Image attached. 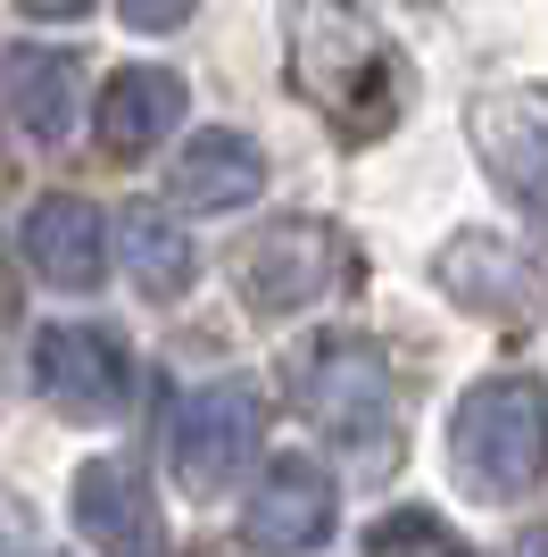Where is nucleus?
I'll use <instances>...</instances> for the list:
<instances>
[{
	"instance_id": "nucleus-6",
	"label": "nucleus",
	"mask_w": 548,
	"mask_h": 557,
	"mask_svg": "<svg viewBox=\"0 0 548 557\" xmlns=\"http://www.w3.org/2000/svg\"><path fill=\"white\" fill-rule=\"evenodd\" d=\"M333 508H341V491H333V466H316L308 449L266 466V483L258 499L241 508V541L258 557H308L333 541Z\"/></svg>"
},
{
	"instance_id": "nucleus-12",
	"label": "nucleus",
	"mask_w": 548,
	"mask_h": 557,
	"mask_svg": "<svg viewBox=\"0 0 548 557\" xmlns=\"http://www.w3.org/2000/svg\"><path fill=\"white\" fill-rule=\"evenodd\" d=\"M75 524L109 557H150L159 549V508L134 458H84L75 466Z\"/></svg>"
},
{
	"instance_id": "nucleus-10",
	"label": "nucleus",
	"mask_w": 548,
	"mask_h": 557,
	"mask_svg": "<svg viewBox=\"0 0 548 557\" xmlns=\"http://www.w3.org/2000/svg\"><path fill=\"white\" fill-rule=\"evenodd\" d=\"M17 250H25V267L42 283H59V292H100V275H109V225H100V209L75 200V191H42V200L25 209Z\"/></svg>"
},
{
	"instance_id": "nucleus-2",
	"label": "nucleus",
	"mask_w": 548,
	"mask_h": 557,
	"mask_svg": "<svg viewBox=\"0 0 548 557\" xmlns=\"http://www.w3.org/2000/svg\"><path fill=\"white\" fill-rule=\"evenodd\" d=\"M449 458L474 499H524L548 474V383L540 374H490L457 399Z\"/></svg>"
},
{
	"instance_id": "nucleus-7",
	"label": "nucleus",
	"mask_w": 548,
	"mask_h": 557,
	"mask_svg": "<svg viewBox=\"0 0 548 557\" xmlns=\"http://www.w3.org/2000/svg\"><path fill=\"white\" fill-rule=\"evenodd\" d=\"M465 134H474L490 184H499L524 216H540V225H548V109H540V100H524V92H474Z\"/></svg>"
},
{
	"instance_id": "nucleus-17",
	"label": "nucleus",
	"mask_w": 548,
	"mask_h": 557,
	"mask_svg": "<svg viewBox=\"0 0 548 557\" xmlns=\"http://www.w3.org/2000/svg\"><path fill=\"white\" fill-rule=\"evenodd\" d=\"M0 557H42V524L17 491H0Z\"/></svg>"
},
{
	"instance_id": "nucleus-11",
	"label": "nucleus",
	"mask_w": 548,
	"mask_h": 557,
	"mask_svg": "<svg viewBox=\"0 0 548 557\" xmlns=\"http://www.w3.org/2000/svg\"><path fill=\"white\" fill-rule=\"evenodd\" d=\"M166 191H175V209H191V216H233L266 191V150H258L250 134H233V125H208V134H191L175 150Z\"/></svg>"
},
{
	"instance_id": "nucleus-14",
	"label": "nucleus",
	"mask_w": 548,
	"mask_h": 557,
	"mask_svg": "<svg viewBox=\"0 0 548 557\" xmlns=\"http://www.w3.org/2000/svg\"><path fill=\"white\" fill-rule=\"evenodd\" d=\"M440 283H449L465 308H482V317H507V308L540 300V275H532L507 242H490V233H457L449 258H440Z\"/></svg>"
},
{
	"instance_id": "nucleus-13",
	"label": "nucleus",
	"mask_w": 548,
	"mask_h": 557,
	"mask_svg": "<svg viewBox=\"0 0 548 557\" xmlns=\"http://www.w3.org/2000/svg\"><path fill=\"white\" fill-rule=\"evenodd\" d=\"M175 116H183V75L175 67H116L109 84H100L91 125H100V150H109V159H150V150L175 134Z\"/></svg>"
},
{
	"instance_id": "nucleus-3",
	"label": "nucleus",
	"mask_w": 548,
	"mask_h": 557,
	"mask_svg": "<svg viewBox=\"0 0 548 557\" xmlns=\"http://www.w3.org/2000/svg\"><path fill=\"white\" fill-rule=\"evenodd\" d=\"M258 433H266V399H258L250 374H216V383H191L183 399H166V474H175L183 499H225L233 474L258 458Z\"/></svg>"
},
{
	"instance_id": "nucleus-20",
	"label": "nucleus",
	"mask_w": 548,
	"mask_h": 557,
	"mask_svg": "<svg viewBox=\"0 0 548 557\" xmlns=\"http://www.w3.org/2000/svg\"><path fill=\"white\" fill-rule=\"evenodd\" d=\"M515 557H548V524H540V533H524V541H515Z\"/></svg>"
},
{
	"instance_id": "nucleus-1",
	"label": "nucleus",
	"mask_w": 548,
	"mask_h": 557,
	"mask_svg": "<svg viewBox=\"0 0 548 557\" xmlns=\"http://www.w3.org/2000/svg\"><path fill=\"white\" fill-rule=\"evenodd\" d=\"M283 42H291V84L324 109L341 141H374L399 125L408 75L358 0H283Z\"/></svg>"
},
{
	"instance_id": "nucleus-19",
	"label": "nucleus",
	"mask_w": 548,
	"mask_h": 557,
	"mask_svg": "<svg viewBox=\"0 0 548 557\" xmlns=\"http://www.w3.org/2000/svg\"><path fill=\"white\" fill-rule=\"evenodd\" d=\"M17 9H25V17H84L91 0H17Z\"/></svg>"
},
{
	"instance_id": "nucleus-15",
	"label": "nucleus",
	"mask_w": 548,
	"mask_h": 557,
	"mask_svg": "<svg viewBox=\"0 0 548 557\" xmlns=\"http://www.w3.org/2000/svg\"><path fill=\"white\" fill-rule=\"evenodd\" d=\"M116 258H125V275H134L150 300H175V292H191V242H183V225L159 209V200L116 209Z\"/></svg>"
},
{
	"instance_id": "nucleus-9",
	"label": "nucleus",
	"mask_w": 548,
	"mask_h": 557,
	"mask_svg": "<svg viewBox=\"0 0 548 557\" xmlns=\"http://www.w3.org/2000/svg\"><path fill=\"white\" fill-rule=\"evenodd\" d=\"M0 109H9V125H17L25 141H42V150H59V141L75 134V109H84V59L59 42H9L0 50Z\"/></svg>"
},
{
	"instance_id": "nucleus-18",
	"label": "nucleus",
	"mask_w": 548,
	"mask_h": 557,
	"mask_svg": "<svg viewBox=\"0 0 548 557\" xmlns=\"http://www.w3.org/2000/svg\"><path fill=\"white\" fill-rule=\"evenodd\" d=\"M191 9H200V0H116V17L134 25V34H175Z\"/></svg>"
},
{
	"instance_id": "nucleus-5",
	"label": "nucleus",
	"mask_w": 548,
	"mask_h": 557,
	"mask_svg": "<svg viewBox=\"0 0 548 557\" xmlns=\"http://www.w3.org/2000/svg\"><path fill=\"white\" fill-rule=\"evenodd\" d=\"M34 392L67 417L100 424L134 399V358L109 325H42L34 333Z\"/></svg>"
},
{
	"instance_id": "nucleus-16",
	"label": "nucleus",
	"mask_w": 548,
	"mask_h": 557,
	"mask_svg": "<svg viewBox=\"0 0 548 557\" xmlns=\"http://www.w3.org/2000/svg\"><path fill=\"white\" fill-rule=\"evenodd\" d=\"M399 549H433V557H465V541L440 524V516H415V508H399L383 524V533L365 541V557H399Z\"/></svg>"
},
{
	"instance_id": "nucleus-8",
	"label": "nucleus",
	"mask_w": 548,
	"mask_h": 557,
	"mask_svg": "<svg viewBox=\"0 0 548 557\" xmlns=\"http://www.w3.org/2000/svg\"><path fill=\"white\" fill-rule=\"evenodd\" d=\"M233 283H241V300L266 308V317L316 308L324 292L341 283V233H333V225H308V216H291V225H274L266 242H258V250L233 267Z\"/></svg>"
},
{
	"instance_id": "nucleus-4",
	"label": "nucleus",
	"mask_w": 548,
	"mask_h": 557,
	"mask_svg": "<svg viewBox=\"0 0 548 557\" xmlns=\"http://www.w3.org/2000/svg\"><path fill=\"white\" fill-rule=\"evenodd\" d=\"M291 399L324 442L374 449L390 433V367L365 333H316L291 358Z\"/></svg>"
}]
</instances>
